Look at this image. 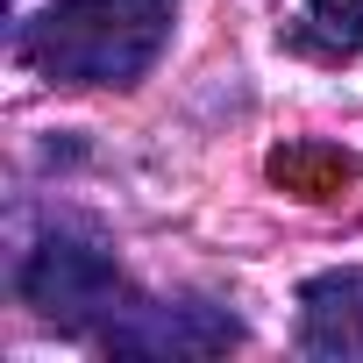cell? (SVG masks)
<instances>
[{
  "mask_svg": "<svg viewBox=\"0 0 363 363\" xmlns=\"http://www.w3.org/2000/svg\"><path fill=\"white\" fill-rule=\"evenodd\" d=\"M292 43L313 57H356L363 50V0H299Z\"/></svg>",
  "mask_w": 363,
  "mask_h": 363,
  "instance_id": "4",
  "label": "cell"
},
{
  "mask_svg": "<svg viewBox=\"0 0 363 363\" xmlns=\"http://www.w3.org/2000/svg\"><path fill=\"white\" fill-rule=\"evenodd\" d=\"M171 43V0H50L15 29V57L50 86H135Z\"/></svg>",
  "mask_w": 363,
  "mask_h": 363,
  "instance_id": "1",
  "label": "cell"
},
{
  "mask_svg": "<svg viewBox=\"0 0 363 363\" xmlns=\"http://www.w3.org/2000/svg\"><path fill=\"white\" fill-rule=\"evenodd\" d=\"M15 292H22V306H36V320H50L57 335L100 342L107 356H128L143 313L157 306L150 292L128 285V271L107 257V242L79 221H50L29 242V257L15 271Z\"/></svg>",
  "mask_w": 363,
  "mask_h": 363,
  "instance_id": "2",
  "label": "cell"
},
{
  "mask_svg": "<svg viewBox=\"0 0 363 363\" xmlns=\"http://www.w3.org/2000/svg\"><path fill=\"white\" fill-rule=\"evenodd\" d=\"M299 349L320 363L363 356V271H320L299 292Z\"/></svg>",
  "mask_w": 363,
  "mask_h": 363,
  "instance_id": "3",
  "label": "cell"
}]
</instances>
